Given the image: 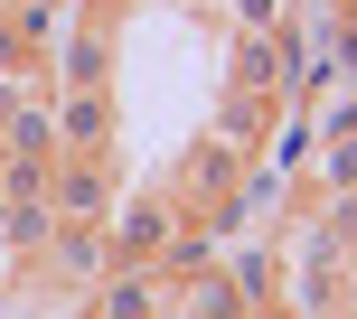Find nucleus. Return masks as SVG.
Listing matches in <instances>:
<instances>
[{
	"label": "nucleus",
	"mask_w": 357,
	"mask_h": 319,
	"mask_svg": "<svg viewBox=\"0 0 357 319\" xmlns=\"http://www.w3.org/2000/svg\"><path fill=\"white\" fill-rule=\"evenodd\" d=\"M160 272H151V263H123V272H113V282H104V319H151V310H160Z\"/></svg>",
	"instance_id": "423d86ee"
},
{
	"label": "nucleus",
	"mask_w": 357,
	"mask_h": 319,
	"mask_svg": "<svg viewBox=\"0 0 357 319\" xmlns=\"http://www.w3.org/2000/svg\"><path fill=\"white\" fill-rule=\"evenodd\" d=\"M0 19H10V38H19V56H29V66L56 47V29H66V10H56V0H10Z\"/></svg>",
	"instance_id": "0eeeda50"
},
{
	"label": "nucleus",
	"mask_w": 357,
	"mask_h": 319,
	"mask_svg": "<svg viewBox=\"0 0 357 319\" xmlns=\"http://www.w3.org/2000/svg\"><path fill=\"white\" fill-rule=\"evenodd\" d=\"M56 85H66V94H94V85H104V29H85V38L56 47Z\"/></svg>",
	"instance_id": "6e6552de"
},
{
	"label": "nucleus",
	"mask_w": 357,
	"mask_h": 319,
	"mask_svg": "<svg viewBox=\"0 0 357 319\" xmlns=\"http://www.w3.org/2000/svg\"><path fill=\"white\" fill-rule=\"evenodd\" d=\"M235 188H245V141H235V132L207 141V150H188V169L169 178L178 207H216V197H235Z\"/></svg>",
	"instance_id": "f03ea898"
},
{
	"label": "nucleus",
	"mask_w": 357,
	"mask_h": 319,
	"mask_svg": "<svg viewBox=\"0 0 357 319\" xmlns=\"http://www.w3.org/2000/svg\"><path fill=\"white\" fill-rule=\"evenodd\" d=\"M235 19L245 29H273V0H235Z\"/></svg>",
	"instance_id": "9b49d317"
},
{
	"label": "nucleus",
	"mask_w": 357,
	"mask_h": 319,
	"mask_svg": "<svg viewBox=\"0 0 357 319\" xmlns=\"http://www.w3.org/2000/svg\"><path fill=\"white\" fill-rule=\"evenodd\" d=\"M38 254H47L66 282H104V272H113V235H104V216H56Z\"/></svg>",
	"instance_id": "f257e3e1"
},
{
	"label": "nucleus",
	"mask_w": 357,
	"mask_h": 319,
	"mask_svg": "<svg viewBox=\"0 0 357 319\" xmlns=\"http://www.w3.org/2000/svg\"><path fill=\"white\" fill-rule=\"evenodd\" d=\"M104 235H113V263H151L160 244H169V254H188V235L169 226V207H123Z\"/></svg>",
	"instance_id": "7ed1b4c3"
},
{
	"label": "nucleus",
	"mask_w": 357,
	"mask_h": 319,
	"mask_svg": "<svg viewBox=\"0 0 357 319\" xmlns=\"http://www.w3.org/2000/svg\"><path fill=\"white\" fill-rule=\"evenodd\" d=\"M47 123H56V160H104V85L47 104Z\"/></svg>",
	"instance_id": "20e7f679"
},
{
	"label": "nucleus",
	"mask_w": 357,
	"mask_h": 319,
	"mask_svg": "<svg viewBox=\"0 0 357 319\" xmlns=\"http://www.w3.org/2000/svg\"><path fill=\"white\" fill-rule=\"evenodd\" d=\"M47 207L56 216H104V160H56L47 169Z\"/></svg>",
	"instance_id": "39448f33"
},
{
	"label": "nucleus",
	"mask_w": 357,
	"mask_h": 319,
	"mask_svg": "<svg viewBox=\"0 0 357 319\" xmlns=\"http://www.w3.org/2000/svg\"><path fill=\"white\" fill-rule=\"evenodd\" d=\"M273 75H282V47H273V38L254 29L245 47H235V85H245V94H273Z\"/></svg>",
	"instance_id": "1a4fd4ad"
},
{
	"label": "nucleus",
	"mask_w": 357,
	"mask_h": 319,
	"mask_svg": "<svg viewBox=\"0 0 357 319\" xmlns=\"http://www.w3.org/2000/svg\"><path fill=\"white\" fill-rule=\"evenodd\" d=\"M188 310L197 319H235L245 310V282H188Z\"/></svg>",
	"instance_id": "9d476101"
}]
</instances>
